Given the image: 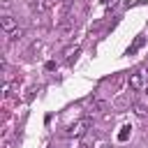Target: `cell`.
I'll return each instance as SVG.
<instances>
[{
    "mask_svg": "<svg viewBox=\"0 0 148 148\" xmlns=\"http://www.w3.org/2000/svg\"><path fill=\"white\" fill-rule=\"evenodd\" d=\"M99 148H111V146H99Z\"/></svg>",
    "mask_w": 148,
    "mask_h": 148,
    "instance_id": "obj_7",
    "label": "cell"
},
{
    "mask_svg": "<svg viewBox=\"0 0 148 148\" xmlns=\"http://www.w3.org/2000/svg\"><path fill=\"white\" fill-rule=\"evenodd\" d=\"M127 134H130V127H123V132L118 134V139H120V141H125V139H127Z\"/></svg>",
    "mask_w": 148,
    "mask_h": 148,
    "instance_id": "obj_6",
    "label": "cell"
},
{
    "mask_svg": "<svg viewBox=\"0 0 148 148\" xmlns=\"http://www.w3.org/2000/svg\"><path fill=\"white\" fill-rule=\"evenodd\" d=\"M0 28H2V30H5L7 35H9L12 30H16V21H14V18H12L9 14H5V16L0 18Z\"/></svg>",
    "mask_w": 148,
    "mask_h": 148,
    "instance_id": "obj_3",
    "label": "cell"
},
{
    "mask_svg": "<svg viewBox=\"0 0 148 148\" xmlns=\"http://www.w3.org/2000/svg\"><path fill=\"white\" fill-rule=\"evenodd\" d=\"M46 7H49L46 0H37V2H32V9H35V12H44Z\"/></svg>",
    "mask_w": 148,
    "mask_h": 148,
    "instance_id": "obj_4",
    "label": "cell"
},
{
    "mask_svg": "<svg viewBox=\"0 0 148 148\" xmlns=\"http://www.w3.org/2000/svg\"><path fill=\"white\" fill-rule=\"evenodd\" d=\"M130 88L132 90H141L143 88V72L141 69H136V72L130 74Z\"/></svg>",
    "mask_w": 148,
    "mask_h": 148,
    "instance_id": "obj_2",
    "label": "cell"
},
{
    "mask_svg": "<svg viewBox=\"0 0 148 148\" xmlns=\"http://www.w3.org/2000/svg\"><path fill=\"white\" fill-rule=\"evenodd\" d=\"M21 35H23V30H21V28H16V30H12V32H9V39H18Z\"/></svg>",
    "mask_w": 148,
    "mask_h": 148,
    "instance_id": "obj_5",
    "label": "cell"
},
{
    "mask_svg": "<svg viewBox=\"0 0 148 148\" xmlns=\"http://www.w3.org/2000/svg\"><path fill=\"white\" fill-rule=\"evenodd\" d=\"M90 127V118H79L76 123H72L67 127V136H83Z\"/></svg>",
    "mask_w": 148,
    "mask_h": 148,
    "instance_id": "obj_1",
    "label": "cell"
}]
</instances>
